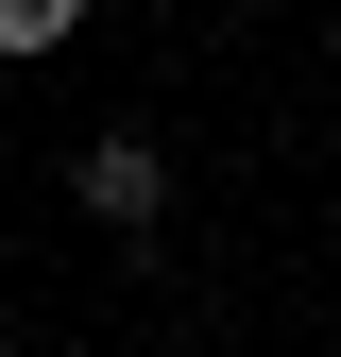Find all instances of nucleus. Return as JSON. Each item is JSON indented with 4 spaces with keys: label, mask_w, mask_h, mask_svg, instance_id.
I'll return each instance as SVG.
<instances>
[{
    "label": "nucleus",
    "mask_w": 341,
    "mask_h": 357,
    "mask_svg": "<svg viewBox=\"0 0 341 357\" xmlns=\"http://www.w3.org/2000/svg\"><path fill=\"white\" fill-rule=\"evenodd\" d=\"M68 204L103 221V238H154V221H170V153L137 137V119H103V137L68 153Z\"/></svg>",
    "instance_id": "nucleus-1"
},
{
    "label": "nucleus",
    "mask_w": 341,
    "mask_h": 357,
    "mask_svg": "<svg viewBox=\"0 0 341 357\" xmlns=\"http://www.w3.org/2000/svg\"><path fill=\"white\" fill-rule=\"evenodd\" d=\"M85 17H103V0H0V68H52Z\"/></svg>",
    "instance_id": "nucleus-2"
},
{
    "label": "nucleus",
    "mask_w": 341,
    "mask_h": 357,
    "mask_svg": "<svg viewBox=\"0 0 341 357\" xmlns=\"http://www.w3.org/2000/svg\"><path fill=\"white\" fill-rule=\"evenodd\" d=\"M0 357H34V340H0Z\"/></svg>",
    "instance_id": "nucleus-3"
}]
</instances>
